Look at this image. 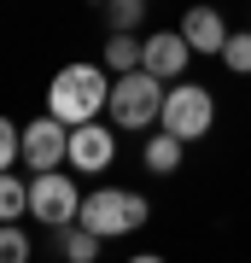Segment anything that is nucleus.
I'll return each instance as SVG.
<instances>
[{
    "label": "nucleus",
    "instance_id": "1",
    "mask_svg": "<svg viewBox=\"0 0 251 263\" xmlns=\"http://www.w3.org/2000/svg\"><path fill=\"white\" fill-rule=\"evenodd\" d=\"M111 105V82H105L100 65H65L47 88V111L65 117V123H88Z\"/></svg>",
    "mask_w": 251,
    "mask_h": 263
},
{
    "label": "nucleus",
    "instance_id": "2",
    "mask_svg": "<svg viewBox=\"0 0 251 263\" xmlns=\"http://www.w3.org/2000/svg\"><path fill=\"white\" fill-rule=\"evenodd\" d=\"M164 117V76H152L146 65L117 70L111 82V123L117 129H152Z\"/></svg>",
    "mask_w": 251,
    "mask_h": 263
},
{
    "label": "nucleus",
    "instance_id": "3",
    "mask_svg": "<svg viewBox=\"0 0 251 263\" xmlns=\"http://www.w3.org/2000/svg\"><path fill=\"white\" fill-rule=\"evenodd\" d=\"M76 222H88L100 240L134 234V228L146 222V199H140V193H123V187H100V193H88V199H82Z\"/></svg>",
    "mask_w": 251,
    "mask_h": 263
},
{
    "label": "nucleus",
    "instance_id": "4",
    "mask_svg": "<svg viewBox=\"0 0 251 263\" xmlns=\"http://www.w3.org/2000/svg\"><path fill=\"white\" fill-rule=\"evenodd\" d=\"M210 123H216V100H210L199 82H176V88H164V117H158V129L181 135V141H205Z\"/></svg>",
    "mask_w": 251,
    "mask_h": 263
},
{
    "label": "nucleus",
    "instance_id": "5",
    "mask_svg": "<svg viewBox=\"0 0 251 263\" xmlns=\"http://www.w3.org/2000/svg\"><path fill=\"white\" fill-rule=\"evenodd\" d=\"M76 211H82V193L70 187V176H59V170H35V181H29V216L59 234V228L76 222Z\"/></svg>",
    "mask_w": 251,
    "mask_h": 263
},
{
    "label": "nucleus",
    "instance_id": "6",
    "mask_svg": "<svg viewBox=\"0 0 251 263\" xmlns=\"http://www.w3.org/2000/svg\"><path fill=\"white\" fill-rule=\"evenodd\" d=\"M24 164L29 170H59V164H70V123L65 117H35V123H24Z\"/></svg>",
    "mask_w": 251,
    "mask_h": 263
},
{
    "label": "nucleus",
    "instance_id": "7",
    "mask_svg": "<svg viewBox=\"0 0 251 263\" xmlns=\"http://www.w3.org/2000/svg\"><path fill=\"white\" fill-rule=\"evenodd\" d=\"M111 158H117V135H111V123H100V117L70 123V170L100 176V170H111Z\"/></svg>",
    "mask_w": 251,
    "mask_h": 263
},
{
    "label": "nucleus",
    "instance_id": "8",
    "mask_svg": "<svg viewBox=\"0 0 251 263\" xmlns=\"http://www.w3.org/2000/svg\"><path fill=\"white\" fill-rule=\"evenodd\" d=\"M187 59H193V47H187L181 24H176V29H158V35H146V41H140V65H146L152 76H164V82H181Z\"/></svg>",
    "mask_w": 251,
    "mask_h": 263
},
{
    "label": "nucleus",
    "instance_id": "9",
    "mask_svg": "<svg viewBox=\"0 0 251 263\" xmlns=\"http://www.w3.org/2000/svg\"><path fill=\"white\" fill-rule=\"evenodd\" d=\"M181 35H187V47H193V53H222L228 24H222V12H216V6H193V12L181 18Z\"/></svg>",
    "mask_w": 251,
    "mask_h": 263
},
{
    "label": "nucleus",
    "instance_id": "10",
    "mask_svg": "<svg viewBox=\"0 0 251 263\" xmlns=\"http://www.w3.org/2000/svg\"><path fill=\"white\" fill-rule=\"evenodd\" d=\"M181 135H169V129H158V135H152V141H146V152H140V158H146V170H152V176H176V170H181Z\"/></svg>",
    "mask_w": 251,
    "mask_h": 263
},
{
    "label": "nucleus",
    "instance_id": "11",
    "mask_svg": "<svg viewBox=\"0 0 251 263\" xmlns=\"http://www.w3.org/2000/svg\"><path fill=\"white\" fill-rule=\"evenodd\" d=\"M59 252L70 263H93L100 257V234H93L88 222H70V228H59Z\"/></svg>",
    "mask_w": 251,
    "mask_h": 263
},
{
    "label": "nucleus",
    "instance_id": "12",
    "mask_svg": "<svg viewBox=\"0 0 251 263\" xmlns=\"http://www.w3.org/2000/svg\"><path fill=\"white\" fill-rule=\"evenodd\" d=\"M29 211V181H18L12 170H0V222H18Z\"/></svg>",
    "mask_w": 251,
    "mask_h": 263
},
{
    "label": "nucleus",
    "instance_id": "13",
    "mask_svg": "<svg viewBox=\"0 0 251 263\" xmlns=\"http://www.w3.org/2000/svg\"><path fill=\"white\" fill-rule=\"evenodd\" d=\"M105 65H111V70H134V65H140L134 29H111V35H105Z\"/></svg>",
    "mask_w": 251,
    "mask_h": 263
},
{
    "label": "nucleus",
    "instance_id": "14",
    "mask_svg": "<svg viewBox=\"0 0 251 263\" xmlns=\"http://www.w3.org/2000/svg\"><path fill=\"white\" fill-rule=\"evenodd\" d=\"M105 6V29H140L146 24V0H100Z\"/></svg>",
    "mask_w": 251,
    "mask_h": 263
},
{
    "label": "nucleus",
    "instance_id": "15",
    "mask_svg": "<svg viewBox=\"0 0 251 263\" xmlns=\"http://www.w3.org/2000/svg\"><path fill=\"white\" fill-rule=\"evenodd\" d=\"M222 65L234 76H251V35H234L228 29V41H222Z\"/></svg>",
    "mask_w": 251,
    "mask_h": 263
},
{
    "label": "nucleus",
    "instance_id": "16",
    "mask_svg": "<svg viewBox=\"0 0 251 263\" xmlns=\"http://www.w3.org/2000/svg\"><path fill=\"white\" fill-rule=\"evenodd\" d=\"M29 257V240L18 222H0V263H24Z\"/></svg>",
    "mask_w": 251,
    "mask_h": 263
},
{
    "label": "nucleus",
    "instance_id": "17",
    "mask_svg": "<svg viewBox=\"0 0 251 263\" xmlns=\"http://www.w3.org/2000/svg\"><path fill=\"white\" fill-rule=\"evenodd\" d=\"M18 158H24V129H18V123H6V117H0V170H12Z\"/></svg>",
    "mask_w": 251,
    "mask_h": 263
}]
</instances>
